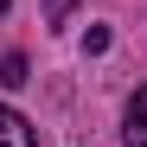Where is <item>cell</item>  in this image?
Segmentation results:
<instances>
[{
	"label": "cell",
	"instance_id": "1",
	"mask_svg": "<svg viewBox=\"0 0 147 147\" xmlns=\"http://www.w3.org/2000/svg\"><path fill=\"white\" fill-rule=\"evenodd\" d=\"M0 147H38L32 121L19 115V109H7V102H0Z\"/></svg>",
	"mask_w": 147,
	"mask_h": 147
},
{
	"label": "cell",
	"instance_id": "2",
	"mask_svg": "<svg viewBox=\"0 0 147 147\" xmlns=\"http://www.w3.org/2000/svg\"><path fill=\"white\" fill-rule=\"evenodd\" d=\"M121 134H128V147H147V83L128 96V115H121Z\"/></svg>",
	"mask_w": 147,
	"mask_h": 147
},
{
	"label": "cell",
	"instance_id": "3",
	"mask_svg": "<svg viewBox=\"0 0 147 147\" xmlns=\"http://www.w3.org/2000/svg\"><path fill=\"white\" fill-rule=\"evenodd\" d=\"M0 83H26V58H19V51H13L7 64H0Z\"/></svg>",
	"mask_w": 147,
	"mask_h": 147
},
{
	"label": "cell",
	"instance_id": "4",
	"mask_svg": "<svg viewBox=\"0 0 147 147\" xmlns=\"http://www.w3.org/2000/svg\"><path fill=\"white\" fill-rule=\"evenodd\" d=\"M70 7H77V0H45V19H51V26H64V19H70Z\"/></svg>",
	"mask_w": 147,
	"mask_h": 147
},
{
	"label": "cell",
	"instance_id": "5",
	"mask_svg": "<svg viewBox=\"0 0 147 147\" xmlns=\"http://www.w3.org/2000/svg\"><path fill=\"white\" fill-rule=\"evenodd\" d=\"M7 7H13V0H0V13H7Z\"/></svg>",
	"mask_w": 147,
	"mask_h": 147
}]
</instances>
